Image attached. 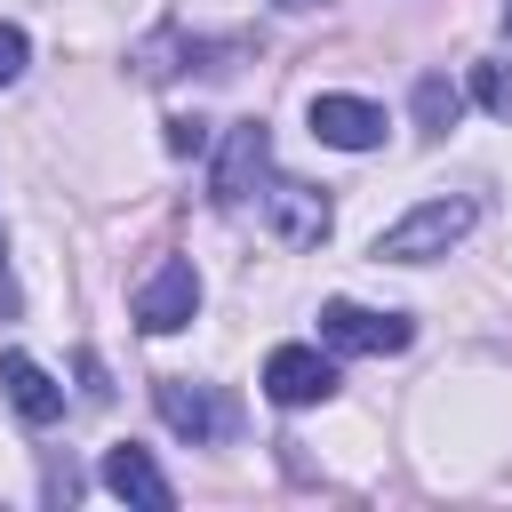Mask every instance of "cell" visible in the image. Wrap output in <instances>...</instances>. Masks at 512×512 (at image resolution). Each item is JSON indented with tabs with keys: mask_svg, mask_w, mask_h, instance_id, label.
I'll use <instances>...</instances> for the list:
<instances>
[{
	"mask_svg": "<svg viewBox=\"0 0 512 512\" xmlns=\"http://www.w3.org/2000/svg\"><path fill=\"white\" fill-rule=\"evenodd\" d=\"M472 200H424V208H408L392 232H376V256L384 264H432V256H448L464 232H472Z\"/></svg>",
	"mask_w": 512,
	"mask_h": 512,
	"instance_id": "obj_1",
	"label": "cell"
},
{
	"mask_svg": "<svg viewBox=\"0 0 512 512\" xmlns=\"http://www.w3.org/2000/svg\"><path fill=\"white\" fill-rule=\"evenodd\" d=\"M280 8H312V0H280Z\"/></svg>",
	"mask_w": 512,
	"mask_h": 512,
	"instance_id": "obj_16",
	"label": "cell"
},
{
	"mask_svg": "<svg viewBox=\"0 0 512 512\" xmlns=\"http://www.w3.org/2000/svg\"><path fill=\"white\" fill-rule=\"evenodd\" d=\"M104 488L112 496H128V504H144V512H168L176 504V488H168V472L136 448V440H120V448H104Z\"/></svg>",
	"mask_w": 512,
	"mask_h": 512,
	"instance_id": "obj_10",
	"label": "cell"
},
{
	"mask_svg": "<svg viewBox=\"0 0 512 512\" xmlns=\"http://www.w3.org/2000/svg\"><path fill=\"white\" fill-rule=\"evenodd\" d=\"M192 312H200V272H192L184 256L152 264L144 288H136V320H144L152 336H176V328H192Z\"/></svg>",
	"mask_w": 512,
	"mask_h": 512,
	"instance_id": "obj_3",
	"label": "cell"
},
{
	"mask_svg": "<svg viewBox=\"0 0 512 512\" xmlns=\"http://www.w3.org/2000/svg\"><path fill=\"white\" fill-rule=\"evenodd\" d=\"M264 176H272V136H264V120H232V128H224V152H216V200L240 208Z\"/></svg>",
	"mask_w": 512,
	"mask_h": 512,
	"instance_id": "obj_5",
	"label": "cell"
},
{
	"mask_svg": "<svg viewBox=\"0 0 512 512\" xmlns=\"http://www.w3.org/2000/svg\"><path fill=\"white\" fill-rule=\"evenodd\" d=\"M504 32H512V0H504Z\"/></svg>",
	"mask_w": 512,
	"mask_h": 512,
	"instance_id": "obj_17",
	"label": "cell"
},
{
	"mask_svg": "<svg viewBox=\"0 0 512 512\" xmlns=\"http://www.w3.org/2000/svg\"><path fill=\"white\" fill-rule=\"evenodd\" d=\"M456 112H464V96H456V88H448L440 72H424V80H416V120H424V128L440 136V128L456 120Z\"/></svg>",
	"mask_w": 512,
	"mask_h": 512,
	"instance_id": "obj_11",
	"label": "cell"
},
{
	"mask_svg": "<svg viewBox=\"0 0 512 512\" xmlns=\"http://www.w3.org/2000/svg\"><path fill=\"white\" fill-rule=\"evenodd\" d=\"M24 56H32V48H24V32H16V24H0V88L24 72Z\"/></svg>",
	"mask_w": 512,
	"mask_h": 512,
	"instance_id": "obj_13",
	"label": "cell"
},
{
	"mask_svg": "<svg viewBox=\"0 0 512 512\" xmlns=\"http://www.w3.org/2000/svg\"><path fill=\"white\" fill-rule=\"evenodd\" d=\"M264 392H272L280 408H312V400L336 392V360H328L320 344H272V360H264Z\"/></svg>",
	"mask_w": 512,
	"mask_h": 512,
	"instance_id": "obj_4",
	"label": "cell"
},
{
	"mask_svg": "<svg viewBox=\"0 0 512 512\" xmlns=\"http://www.w3.org/2000/svg\"><path fill=\"white\" fill-rule=\"evenodd\" d=\"M80 392H88V400H112V384H104V360H96V352H80Z\"/></svg>",
	"mask_w": 512,
	"mask_h": 512,
	"instance_id": "obj_15",
	"label": "cell"
},
{
	"mask_svg": "<svg viewBox=\"0 0 512 512\" xmlns=\"http://www.w3.org/2000/svg\"><path fill=\"white\" fill-rule=\"evenodd\" d=\"M312 136L336 152H376L384 144V112L368 96H312Z\"/></svg>",
	"mask_w": 512,
	"mask_h": 512,
	"instance_id": "obj_8",
	"label": "cell"
},
{
	"mask_svg": "<svg viewBox=\"0 0 512 512\" xmlns=\"http://www.w3.org/2000/svg\"><path fill=\"white\" fill-rule=\"evenodd\" d=\"M152 400H160V424H168V432H184L192 448H200V440H216V432L232 424V416H224V400H216L208 384H192V376H160V384H152Z\"/></svg>",
	"mask_w": 512,
	"mask_h": 512,
	"instance_id": "obj_7",
	"label": "cell"
},
{
	"mask_svg": "<svg viewBox=\"0 0 512 512\" xmlns=\"http://www.w3.org/2000/svg\"><path fill=\"white\" fill-rule=\"evenodd\" d=\"M472 96H480L496 120H512V64H472Z\"/></svg>",
	"mask_w": 512,
	"mask_h": 512,
	"instance_id": "obj_12",
	"label": "cell"
},
{
	"mask_svg": "<svg viewBox=\"0 0 512 512\" xmlns=\"http://www.w3.org/2000/svg\"><path fill=\"white\" fill-rule=\"evenodd\" d=\"M408 312H376V304H352V296H328L320 304V344L328 352H408Z\"/></svg>",
	"mask_w": 512,
	"mask_h": 512,
	"instance_id": "obj_2",
	"label": "cell"
},
{
	"mask_svg": "<svg viewBox=\"0 0 512 512\" xmlns=\"http://www.w3.org/2000/svg\"><path fill=\"white\" fill-rule=\"evenodd\" d=\"M208 144V120H168V152H200Z\"/></svg>",
	"mask_w": 512,
	"mask_h": 512,
	"instance_id": "obj_14",
	"label": "cell"
},
{
	"mask_svg": "<svg viewBox=\"0 0 512 512\" xmlns=\"http://www.w3.org/2000/svg\"><path fill=\"white\" fill-rule=\"evenodd\" d=\"M248 200H264V216H272V232L288 240V248H312V240H328V200L312 192V184H288V176H264Z\"/></svg>",
	"mask_w": 512,
	"mask_h": 512,
	"instance_id": "obj_6",
	"label": "cell"
},
{
	"mask_svg": "<svg viewBox=\"0 0 512 512\" xmlns=\"http://www.w3.org/2000/svg\"><path fill=\"white\" fill-rule=\"evenodd\" d=\"M0 384H8V400H16V416H24L32 432L64 416V384H56L32 352H0Z\"/></svg>",
	"mask_w": 512,
	"mask_h": 512,
	"instance_id": "obj_9",
	"label": "cell"
}]
</instances>
